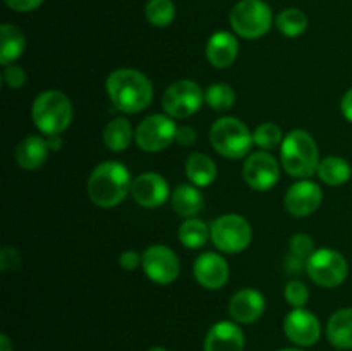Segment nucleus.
<instances>
[{
	"mask_svg": "<svg viewBox=\"0 0 352 351\" xmlns=\"http://www.w3.org/2000/svg\"><path fill=\"white\" fill-rule=\"evenodd\" d=\"M103 141H105V147L112 151L126 150L133 141V127L129 120L122 117L110 120L103 131Z\"/></svg>",
	"mask_w": 352,
	"mask_h": 351,
	"instance_id": "nucleus-25",
	"label": "nucleus"
},
{
	"mask_svg": "<svg viewBox=\"0 0 352 351\" xmlns=\"http://www.w3.org/2000/svg\"><path fill=\"white\" fill-rule=\"evenodd\" d=\"M306 272L322 288H337L347 279L349 265L339 251L322 248L306 260Z\"/></svg>",
	"mask_w": 352,
	"mask_h": 351,
	"instance_id": "nucleus-8",
	"label": "nucleus"
},
{
	"mask_svg": "<svg viewBox=\"0 0 352 351\" xmlns=\"http://www.w3.org/2000/svg\"><path fill=\"white\" fill-rule=\"evenodd\" d=\"M133 198L144 209L162 206L168 198V182L157 172H143L133 181Z\"/></svg>",
	"mask_w": 352,
	"mask_h": 351,
	"instance_id": "nucleus-15",
	"label": "nucleus"
},
{
	"mask_svg": "<svg viewBox=\"0 0 352 351\" xmlns=\"http://www.w3.org/2000/svg\"><path fill=\"white\" fill-rule=\"evenodd\" d=\"M133 188L129 169L119 162H103L93 169L88 179V195L96 206H117Z\"/></svg>",
	"mask_w": 352,
	"mask_h": 351,
	"instance_id": "nucleus-2",
	"label": "nucleus"
},
{
	"mask_svg": "<svg viewBox=\"0 0 352 351\" xmlns=\"http://www.w3.org/2000/svg\"><path fill=\"white\" fill-rule=\"evenodd\" d=\"M278 31H280L284 36L296 38L299 34H302L308 28V17L302 10L299 9H285L275 19Z\"/></svg>",
	"mask_w": 352,
	"mask_h": 351,
	"instance_id": "nucleus-28",
	"label": "nucleus"
},
{
	"mask_svg": "<svg viewBox=\"0 0 352 351\" xmlns=\"http://www.w3.org/2000/svg\"><path fill=\"white\" fill-rule=\"evenodd\" d=\"M203 205H205V200L196 186L181 184L172 193V206L179 215L192 219L201 212Z\"/></svg>",
	"mask_w": 352,
	"mask_h": 351,
	"instance_id": "nucleus-23",
	"label": "nucleus"
},
{
	"mask_svg": "<svg viewBox=\"0 0 352 351\" xmlns=\"http://www.w3.org/2000/svg\"><path fill=\"white\" fill-rule=\"evenodd\" d=\"M285 301L294 308H302L309 299V291L301 281H291L284 289Z\"/></svg>",
	"mask_w": 352,
	"mask_h": 351,
	"instance_id": "nucleus-32",
	"label": "nucleus"
},
{
	"mask_svg": "<svg viewBox=\"0 0 352 351\" xmlns=\"http://www.w3.org/2000/svg\"><path fill=\"white\" fill-rule=\"evenodd\" d=\"M143 262V257L138 255L136 251H124L122 255L119 257V265L124 268V270H134L138 265Z\"/></svg>",
	"mask_w": 352,
	"mask_h": 351,
	"instance_id": "nucleus-37",
	"label": "nucleus"
},
{
	"mask_svg": "<svg viewBox=\"0 0 352 351\" xmlns=\"http://www.w3.org/2000/svg\"><path fill=\"white\" fill-rule=\"evenodd\" d=\"M144 14H146L148 23L157 28H165L174 21L175 6L172 0H150L146 3Z\"/></svg>",
	"mask_w": 352,
	"mask_h": 351,
	"instance_id": "nucleus-29",
	"label": "nucleus"
},
{
	"mask_svg": "<svg viewBox=\"0 0 352 351\" xmlns=\"http://www.w3.org/2000/svg\"><path fill=\"white\" fill-rule=\"evenodd\" d=\"M210 236V229L203 220L199 219H186L184 222L179 227V240L184 244L186 248H191V250H196V248H201L203 244L206 243Z\"/></svg>",
	"mask_w": 352,
	"mask_h": 351,
	"instance_id": "nucleus-27",
	"label": "nucleus"
},
{
	"mask_svg": "<svg viewBox=\"0 0 352 351\" xmlns=\"http://www.w3.org/2000/svg\"><path fill=\"white\" fill-rule=\"evenodd\" d=\"M244 181L248 182L254 191H268L278 182L280 169H278L277 160L267 151H256L250 155L244 162L243 167Z\"/></svg>",
	"mask_w": 352,
	"mask_h": 351,
	"instance_id": "nucleus-12",
	"label": "nucleus"
},
{
	"mask_svg": "<svg viewBox=\"0 0 352 351\" xmlns=\"http://www.w3.org/2000/svg\"><path fill=\"white\" fill-rule=\"evenodd\" d=\"M322 189L313 181H299L285 193V210L294 217H308L322 205Z\"/></svg>",
	"mask_w": 352,
	"mask_h": 351,
	"instance_id": "nucleus-14",
	"label": "nucleus"
},
{
	"mask_svg": "<svg viewBox=\"0 0 352 351\" xmlns=\"http://www.w3.org/2000/svg\"><path fill=\"white\" fill-rule=\"evenodd\" d=\"M327 337L339 350H352V308H342L330 317Z\"/></svg>",
	"mask_w": 352,
	"mask_h": 351,
	"instance_id": "nucleus-21",
	"label": "nucleus"
},
{
	"mask_svg": "<svg viewBox=\"0 0 352 351\" xmlns=\"http://www.w3.org/2000/svg\"><path fill=\"white\" fill-rule=\"evenodd\" d=\"M0 351H12V346H10V341H9V337L6 336V334H2V336H0Z\"/></svg>",
	"mask_w": 352,
	"mask_h": 351,
	"instance_id": "nucleus-41",
	"label": "nucleus"
},
{
	"mask_svg": "<svg viewBox=\"0 0 352 351\" xmlns=\"http://www.w3.org/2000/svg\"><path fill=\"white\" fill-rule=\"evenodd\" d=\"M33 123L38 129L48 136L60 134L67 129L72 120L71 100L57 89H48L40 93L31 109Z\"/></svg>",
	"mask_w": 352,
	"mask_h": 351,
	"instance_id": "nucleus-4",
	"label": "nucleus"
},
{
	"mask_svg": "<svg viewBox=\"0 0 352 351\" xmlns=\"http://www.w3.org/2000/svg\"><path fill=\"white\" fill-rule=\"evenodd\" d=\"M342 114L349 123H352V88L344 95L342 98Z\"/></svg>",
	"mask_w": 352,
	"mask_h": 351,
	"instance_id": "nucleus-40",
	"label": "nucleus"
},
{
	"mask_svg": "<svg viewBox=\"0 0 352 351\" xmlns=\"http://www.w3.org/2000/svg\"><path fill=\"white\" fill-rule=\"evenodd\" d=\"M280 351H302V350H289L287 348V350H280Z\"/></svg>",
	"mask_w": 352,
	"mask_h": 351,
	"instance_id": "nucleus-44",
	"label": "nucleus"
},
{
	"mask_svg": "<svg viewBox=\"0 0 352 351\" xmlns=\"http://www.w3.org/2000/svg\"><path fill=\"white\" fill-rule=\"evenodd\" d=\"M3 83L12 89L21 88L26 83V72L21 65H6V69H3Z\"/></svg>",
	"mask_w": 352,
	"mask_h": 351,
	"instance_id": "nucleus-35",
	"label": "nucleus"
},
{
	"mask_svg": "<svg viewBox=\"0 0 352 351\" xmlns=\"http://www.w3.org/2000/svg\"><path fill=\"white\" fill-rule=\"evenodd\" d=\"M48 141L41 136L24 138L16 148V160L26 171H34L41 167L48 157Z\"/></svg>",
	"mask_w": 352,
	"mask_h": 351,
	"instance_id": "nucleus-20",
	"label": "nucleus"
},
{
	"mask_svg": "<svg viewBox=\"0 0 352 351\" xmlns=\"http://www.w3.org/2000/svg\"><path fill=\"white\" fill-rule=\"evenodd\" d=\"M21 265V257L17 253V250L10 246H3L0 251V268L2 272L9 274V272H17Z\"/></svg>",
	"mask_w": 352,
	"mask_h": 351,
	"instance_id": "nucleus-34",
	"label": "nucleus"
},
{
	"mask_svg": "<svg viewBox=\"0 0 352 351\" xmlns=\"http://www.w3.org/2000/svg\"><path fill=\"white\" fill-rule=\"evenodd\" d=\"M186 174L192 184L205 188L217 179V165L208 155L192 153L186 162Z\"/></svg>",
	"mask_w": 352,
	"mask_h": 351,
	"instance_id": "nucleus-24",
	"label": "nucleus"
},
{
	"mask_svg": "<svg viewBox=\"0 0 352 351\" xmlns=\"http://www.w3.org/2000/svg\"><path fill=\"white\" fill-rule=\"evenodd\" d=\"M141 265H143L146 277L162 286L172 284L181 272L177 255L164 244H153V246L146 248Z\"/></svg>",
	"mask_w": 352,
	"mask_h": 351,
	"instance_id": "nucleus-11",
	"label": "nucleus"
},
{
	"mask_svg": "<svg viewBox=\"0 0 352 351\" xmlns=\"http://www.w3.org/2000/svg\"><path fill=\"white\" fill-rule=\"evenodd\" d=\"M7 3V7L17 12H30L34 10L36 7H40L43 3V0H3Z\"/></svg>",
	"mask_w": 352,
	"mask_h": 351,
	"instance_id": "nucleus-36",
	"label": "nucleus"
},
{
	"mask_svg": "<svg viewBox=\"0 0 352 351\" xmlns=\"http://www.w3.org/2000/svg\"><path fill=\"white\" fill-rule=\"evenodd\" d=\"M274 14L263 0H241L230 12V26L239 36L256 40L270 31Z\"/></svg>",
	"mask_w": 352,
	"mask_h": 351,
	"instance_id": "nucleus-6",
	"label": "nucleus"
},
{
	"mask_svg": "<svg viewBox=\"0 0 352 351\" xmlns=\"http://www.w3.org/2000/svg\"><path fill=\"white\" fill-rule=\"evenodd\" d=\"M244 334L234 322H217L205 337V351H243Z\"/></svg>",
	"mask_w": 352,
	"mask_h": 351,
	"instance_id": "nucleus-18",
	"label": "nucleus"
},
{
	"mask_svg": "<svg viewBox=\"0 0 352 351\" xmlns=\"http://www.w3.org/2000/svg\"><path fill=\"white\" fill-rule=\"evenodd\" d=\"M265 296L256 289H241L230 298L229 315L237 323H253L263 315Z\"/></svg>",
	"mask_w": 352,
	"mask_h": 351,
	"instance_id": "nucleus-17",
	"label": "nucleus"
},
{
	"mask_svg": "<svg viewBox=\"0 0 352 351\" xmlns=\"http://www.w3.org/2000/svg\"><path fill=\"white\" fill-rule=\"evenodd\" d=\"M352 169L349 162L340 157H327L320 162L318 176L325 184L340 186L351 179Z\"/></svg>",
	"mask_w": 352,
	"mask_h": 351,
	"instance_id": "nucleus-26",
	"label": "nucleus"
},
{
	"mask_svg": "<svg viewBox=\"0 0 352 351\" xmlns=\"http://www.w3.org/2000/svg\"><path fill=\"white\" fill-rule=\"evenodd\" d=\"M196 131L192 129V127L189 126H181L177 127V136H175V140L179 141L181 145H184V147H189V145H192L196 141Z\"/></svg>",
	"mask_w": 352,
	"mask_h": 351,
	"instance_id": "nucleus-39",
	"label": "nucleus"
},
{
	"mask_svg": "<svg viewBox=\"0 0 352 351\" xmlns=\"http://www.w3.org/2000/svg\"><path fill=\"white\" fill-rule=\"evenodd\" d=\"M205 100L213 110H229L236 102V93L226 83H217L206 89Z\"/></svg>",
	"mask_w": 352,
	"mask_h": 351,
	"instance_id": "nucleus-30",
	"label": "nucleus"
},
{
	"mask_svg": "<svg viewBox=\"0 0 352 351\" xmlns=\"http://www.w3.org/2000/svg\"><path fill=\"white\" fill-rule=\"evenodd\" d=\"M237 52H239V45L229 31H217L206 43V58L217 69H226L232 65L237 58Z\"/></svg>",
	"mask_w": 352,
	"mask_h": 351,
	"instance_id": "nucleus-19",
	"label": "nucleus"
},
{
	"mask_svg": "<svg viewBox=\"0 0 352 351\" xmlns=\"http://www.w3.org/2000/svg\"><path fill=\"white\" fill-rule=\"evenodd\" d=\"M210 141L217 153L226 158H241L251 150L253 133L243 120L236 117H222L210 129Z\"/></svg>",
	"mask_w": 352,
	"mask_h": 351,
	"instance_id": "nucleus-5",
	"label": "nucleus"
},
{
	"mask_svg": "<svg viewBox=\"0 0 352 351\" xmlns=\"http://www.w3.org/2000/svg\"><path fill=\"white\" fill-rule=\"evenodd\" d=\"M177 136V126L172 120L170 116H162V114H153L143 119L138 126L136 143L143 151H162L172 143Z\"/></svg>",
	"mask_w": 352,
	"mask_h": 351,
	"instance_id": "nucleus-10",
	"label": "nucleus"
},
{
	"mask_svg": "<svg viewBox=\"0 0 352 351\" xmlns=\"http://www.w3.org/2000/svg\"><path fill=\"white\" fill-rule=\"evenodd\" d=\"M47 141H48V147L54 148V150H58V148H60V145H62L60 136H58V134H55V136H50V140H47Z\"/></svg>",
	"mask_w": 352,
	"mask_h": 351,
	"instance_id": "nucleus-42",
	"label": "nucleus"
},
{
	"mask_svg": "<svg viewBox=\"0 0 352 351\" xmlns=\"http://www.w3.org/2000/svg\"><path fill=\"white\" fill-rule=\"evenodd\" d=\"M213 244L223 253H241L246 250L253 237L251 224L237 213H227L219 217L210 227Z\"/></svg>",
	"mask_w": 352,
	"mask_h": 351,
	"instance_id": "nucleus-7",
	"label": "nucleus"
},
{
	"mask_svg": "<svg viewBox=\"0 0 352 351\" xmlns=\"http://www.w3.org/2000/svg\"><path fill=\"white\" fill-rule=\"evenodd\" d=\"M203 102H205V92L199 88V85L189 79L172 83L162 96V107L167 116L174 119L191 117L201 109Z\"/></svg>",
	"mask_w": 352,
	"mask_h": 351,
	"instance_id": "nucleus-9",
	"label": "nucleus"
},
{
	"mask_svg": "<svg viewBox=\"0 0 352 351\" xmlns=\"http://www.w3.org/2000/svg\"><path fill=\"white\" fill-rule=\"evenodd\" d=\"M280 160L285 171L294 178H311L315 172H318L320 165L316 141L308 131H291L282 141Z\"/></svg>",
	"mask_w": 352,
	"mask_h": 351,
	"instance_id": "nucleus-3",
	"label": "nucleus"
},
{
	"mask_svg": "<svg viewBox=\"0 0 352 351\" xmlns=\"http://www.w3.org/2000/svg\"><path fill=\"white\" fill-rule=\"evenodd\" d=\"M285 336L298 346H313L320 339L322 327L309 310L294 308L284 320Z\"/></svg>",
	"mask_w": 352,
	"mask_h": 351,
	"instance_id": "nucleus-13",
	"label": "nucleus"
},
{
	"mask_svg": "<svg viewBox=\"0 0 352 351\" xmlns=\"http://www.w3.org/2000/svg\"><path fill=\"white\" fill-rule=\"evenodd\" d=\"M107 93L113 105L126 114H138L153 100V85L134 69H117L107 78Z\"/></svg>",
	"mask_w": 352,
	"mask_h": 351,
	"instance_id": "nucleus-1",
	"label": "nucleus"
},
{
	"mask_svg": "<svg viewBox=\"0 0 352 351\" xmlns=\"http://www.w3.org/2000/svg\"><path fill=\"white\" fill-rule=\"evenodd\" d=\"M253 141L261 150H272V148H275L284 140H282V131L277 124L265 123L254 129Z\"/></svg>",
	"mask_w": 352,
	"mask_h": 351,
	"instance_id": "nucleus-31",
	"label": "nucleus"
},
{
	"mask_svg": "<svg viewBox=\"0 0 352 351\" xmlns=\"http://www.w3.org/2000/svg\"><path fill=\"white\" fill-rule=\"evenodd\" d=\"M195 277L203 288L206 289H220L229 281V265L226 258L213 251L199 255L195 262Z\"/></svg>",
	"mask_w": 352,
	"mask_h": 351,
	"instance_id": "nucleus-16",
	"label": "nucleus"
},
{
	"mask_svg": "<svg viewBox=\"0 0 352 351\" xmlns=\"http://www.w3.org/2000/svg\"><path fill=\"white\" fill-rule=\"evenodd\" d=\"M315 251V243H313V240L308 234H294V236L291 237V253L294 255V257L308 260Z\"/></svg>",
	"mask_w": 352,
	"mask_h": 351,
	"instance_id": "nucleus-33",
	"label": "nucleus"
},
{
	"mask_svg": "<svg viewBox=\"0 0 352 351\" xmlns=\"http://www.w3.org/2000/svg\"><path fill=\"white\" fill-rule=\"evenodd\" d=\"M284 267H285V272H287V274L298 275V274H301L302 268H306V260H302V258H299V257H294V255L291 253L287 258H285Z\"/></svg>",
	"mask_w": 352,
	"mask_h": 351,
	"instance_id": "nucleus-38",
	"label": "nucleus"
},
{
	"mask_svg": "<svg viewBox=\"0 0 352 351\" xmlns=\"http://www.w3.org/2000/svg\"><path fill=\"white\" fill-rule=\"evenodd\" d=\"M148 351H167V350H165V348H160V346H155V348H151V350H148Z\"/></svg>",
	"mask_w": 352,
	"mask_h": 351,
	"instance_id": "nucleus-43",
	"label": "nucleus"
},
{
	"mask_svg": "<svg viewBox=\"0 0 352 351\" xmlns=\"http://www.w3.org/2000/svg\"><path fill=\"white\" fill-rule=\"evenodd\" d=\"M26 48V38L23 31L14 24L0 26V64L9 65L23 55Z\"/></svg>",
	"mask_w": 352,
	"mask_h": 351,
	"instance_id": "nucleus-22",
	"label": "nucleus"
}]
</instances>
